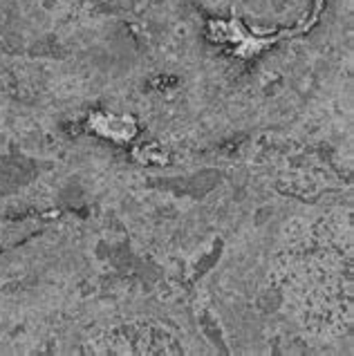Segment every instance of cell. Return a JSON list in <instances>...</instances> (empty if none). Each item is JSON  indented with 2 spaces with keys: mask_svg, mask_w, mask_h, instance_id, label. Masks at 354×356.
Here are the masks:
<instances>
[{
  "mask_svg": "<svg viewBox=\"0 0 354 356\" xmlns=\"http://www.w3.org/2000/svg\"><path fill=\"white\" fill-rule=\"evenodd\" d=\"M90 126H92L95 132L110 139H121V141H128L135 137V121L130 117H115V115H104L99 113L90 119Z\"/></svg>",
  "mask_w": 354,
  "mask_h": 356,
  "instance_id": "1",
  "label": "cell"
}]
</instances>
